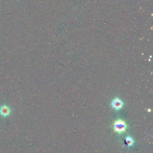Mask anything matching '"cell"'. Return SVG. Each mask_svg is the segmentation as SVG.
I'll return each instance as SVG.
<instances>
[{
    "mask_svg": "<svg viewBox=\"0 0 153 153\" xmlns=\"http://www.w3.org/2000/svg\"><path fill=\"white\" fill-rule=\"evenodd\" d=\"M127 127V123L122 119H117L113 123V129L114 132L120 135L126 132Z\"/></svg>",
    "mask_w": 153,
    "mask_h": 153,
    "instance_id": "6da1fadb",
    "label": "cell"
},
{
    "mask_svg": "<svg viewBox=\"0 0 153 153\" xmlns=\"http://www.w3.org/2000/svg\"><path fill=\"white\" fill-rule=\"evenodd\" d=\"M11 113V109L9 107L6 105H4L0 107V115L2 117H6L10 115Z\"/></svg>",
    "mask_w": 153,
    "mask_h": 153,
    "instance_id": "3957f363",
    "label": "cell"
},
{
    "mask_svg": "<svg viewBox=\"0 0 153 153\" xmlns=\"http://www.w3.org/2000/svg\"><path fill=\"white\" fill-rule=\"evenodd\" d=\"M125 143L127 145V147H132L134 144V140L131 136H127L125 138Z\"/></svg>",
    "mask_w": 153,
    "mask_h": 153,
    "instance_id": "277c9868",
    "label": "cell"
},
{
    "mask_svg": "<svg viewBox=\"0 0 153 153\" xmlns=\"http://www.w3.org/2000/svg\"><path fill=\"white\" fill-rule=\"evenodd\" d=\"M111 105L113 108L115 109L117 111H119L122 108L124 105V103L120 98H115L111 101Z\"/></svg>",
    "mask_w": 153,
    "mask_h": 153,
    "instance_id": "7a4b0ae2",
    "label": "cell"
}]
</instances>
